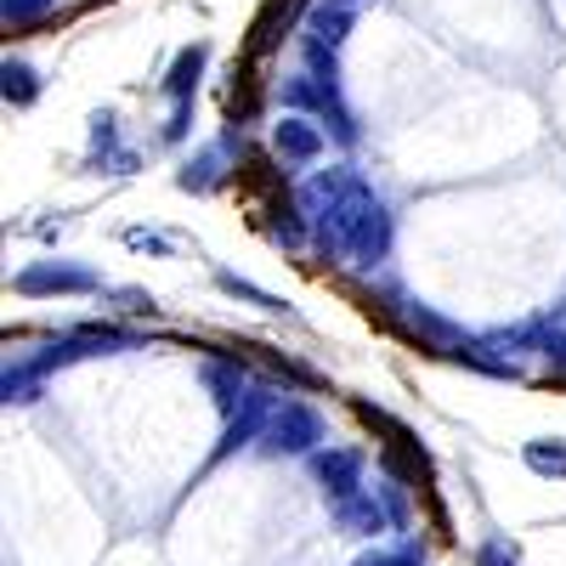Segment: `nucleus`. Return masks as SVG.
<instances>
[{"label": "nucleus", "mask_w": 566, "mask_h": 566, "mask_svg": "<svg viewBox=\"0 0 566 566\" xmlns=\"http://www.w3.org/2000/svg\"><path fill=\"white\" fill-rule=\"evenodd\" d=\"M301 216L312 227V244L328 261L380 266L391 255V205L374 193V181L352 165H328L301 187Z\"/></svg>", "instance_id": "nucleus-1"}, {"label": "nucleus", "mask_w": 566, "mask_h": 566, "mask_svg": "<svg viewBox=\"0 0 566 566\" xmlns=\"http://www.w3.org/2000/svg\"><path fill=\"white\" fill-rule=\"evenodd\" d=\"M142 335L136 328H114V323H91V328H74V335L52 340L45 352H29V357H12L7 374H0V397H7V408L18 402H34L40 386H45V374H57V368H74V363H91V357H114V352H136Z\"/></svg>", "instance_id": "nucleus-2"}, {"label": "nucleus", "mask_w": 566, "mask_h": 566, "mask_svg": "<svg viewBox=\"0 0 566 566\" xmlns=\"http://www.w3.org/2000/svg\"><path fill=\"white\" fill-rule=\"evenodd\" d=\"M317 448H328V419L306 397H283L277 413L266 419L261 442H255L261 459H312Z\"/></svg>", "instance_id": "nucleus-3"}, {"label": "nucleus", "mask_w": 566, "mask_h": 566, "mask_svg": "<svg viewBox=\"0 0 566 566\" xmlns=\"http://www.w3.org/2000/svg\"><path fill=\"white\" fill-rule=\"evenodd\" d=\"M277 97L290 103L295 114L323 119V125L335 130L340 142H357V119H352V108L340 103V80H317L312 69H301V74H290V80L277 85Z\"/></svg>", "instance_id": "nucleus-4"}, {"label": "nucleus", "mask_w": 566, "mask_h": 566, "mask_svg": "<svg viewBox=\"0 0 566 566\" xmlns=\"http://www.w3.org/2000/svg\"><path fill=\"white\" fill-rule=\"evenodd\" d=\"M290 397V391H277L272 380H255L250 386V397L227 413V424H221V442L210 448V464H227L232 453H244V448H255L261 442V431H266V419L277 413V402Z\"/></svg>", "instance_id": "nucleus-5"}, {"label": "nucleus", "mask_w": 566, "mask_h": 566, "mask_svg": "<svg viewBox=\"0 0 566 566\" xmlns=\"http://www.w3.org/2000/svg\"><path fill=\"white\" fill-rule=\"evenodd\" d=\"M18 295H97L103 290V272L97 266H80V261H29L12 277Z\"/></svg>", "instance_id": "nucleus-6"}, {"label": "nucleus", "mask_w": 566, "mask_h": 566, "mask_svg": "<svg viewBox=\"0 0 566 566\" xmlns=\"http://www.w3.org/2000/svg\"><path fill=\"white\" fill-rule=\"evenodd\" d=\"M363 476H368V453H363V448H317V453H312V482H317V493H323L328 504L363 493V488H368Z\"/></svg>", "instance_id": "nucleus-7"}, {"label": "nucleus", "mask_w": 566, "mask_h": 566, "mask_svg": "<svg viewBox=\"0 0 566 566\" xmlns=\"http://www.w3.org/2000/svg\"><path fill=\"white\" fill-rule=\"evenodd\" d=\"M328 148V130L312 119V114H283L272 125V154L277 159H290V165H317Z\"/></svg>", "instance_id": "nucleus-8"}, {"label": "nucleus", "mask_w": 566, "mask_h": 566, "mask_svg": "<svg viewBox=\"0 0 566 566\" xmlns=\"http://www.w3.org/2000/svg\"><path fill=\"white\" fill-rule=\"evenodd\" d=\"M328 510H335V527L352 533V538H380V533L397 527L391 510H386V499H380V488H363V493H352V499H340V504H328Z\"/></svg>", "instance_id": "nucleus-9"}, {"label": "nucleus", "mask_w": 566, "mask_h": 566, "mask_svg": "<svg viewBox=\"0 0 566 566\" xmlns=\"http://www.w3.org/2000/svg\"><path fill=\"white\" fill-rule=\"evenodd\" d=\"M199 380H205V391H210V402L221 408V419L239 408L244 397H250V386H255V374L239 363V357H205L199 363Z\"/></svg>", "instance_id": "nucleus-10"}, {"label": "nucleus", "mask_w": 566, "mask_h": 566, "mask_svg": "<svg viewBox=\"0 0 566 566\" xmlns=\"http://www.w3.org/2000/svg\"><path fill=\"white\" fill-rule=\"evenodd\" d=\"M205 63H210V45H205V40H199V45H181L176 63H170V74H165V97H170V103H193Z\"/></svg>", "instance_id": "nucleus-11"}, {"label": "nucleus", "mask_w": 566, "mask_h": 566, "mask_svg": "<svg viewBox=\"0 0 566 566\" xmlns=\"http://www.w3.org/2000/svg\"><path fill=\"white\" fill-rule=\"evenodd\" d=\"M522 464L544 482H566V437H533L522 442Z\"/></svg>", "instance_id": "nucleus-12"}, {"label": "nucleus", "mask_w": 566, "mask_h": 566, "mask_svg": "<svg viewBox=\"0 0 566 566\" xmlns=\"http://www.w3.org/2000/svg\"><path fill=\"white\" fill-rule=\"evenodd\" d=\"M0 91H7V103H12V108H29V103L40 97V74H34V63L7 57V63H0Z\"/></svg>", "instance_id": "nucleus-13"}, {"label": "nucleus", "mask_w": 566, "mask_h": 566, "mask_svg": "<svg viewBox=\"0 0 566 566\" xmlns=\"http://www.w3.org/2000/svg\"><path fill=\"white\" fill-rule=\"evenodd\" d=\"M352 566H424V544H419V538H402V544H374V549H363Z\"/></svg>", "instance_id": "nucleus-14"}, {"label": "nucleus", "mask_w": 566, "mask_h": 566, "mask_svg": "<svg viewBox=\"0 0 566 566\" xmlns=\"http://www.w3.org/2000/svg\"><path fill=\"white\" fill-rule=\"evenodd\" d=\"M216 283H221L227 295H239V301H255V306H261V312H272V317H283V312H290V301H277V295L255 290V283H250V277H239V272H216Z\"/></svg>", "instance_id": "nucleus-15"}, {"label": "nucleus", "mask_w": 566, "mask_h": 566, "mask_svg": "<svg viewBox=\"0 0 566 566\" xmlns=\"http://www.w3.org/2000/svg\"><path fill=\"white\" fill-rule=\"evenodd\" d=\"M538 357H544L555 374H566V317L538 323Z\"/></svg>", "instance_id": "nucleus-16"}, {"label": "nucleus", "mask_w": 566, "mask_h": 566, "mask_svg": "<svg viewBox=\"0 0 566 566\" xmlns=\"http://www.w3.org/2000/svg\"><path fill=\"white\" fill-rule=\"evenodd\" d=\"M476 566H522V549H515L504 533H488L482 544H476V555H470Z\"/></svg>", "instance_id": "nucleus-17"}, {"label": "nucleus", "mask_w": 566, "mask_h": 566, "mask_svg": "<svg viewBox=\"0 0 566 566\" xmlns=\"http://www.w3.org/2000/svg\"><path fill=\"white\" fill-rule=\"evenodd\" d=\"M52 7H57V0H0V18H7V29H29Z\"/></svg>", "instance_id": "nucleus-18"}, {"label": "nucleus", "mask_w": 566, "mask_h": 566, "mask_svg": "<svg viewBox=\"0 0 566 566\" xmlns=\"http://www.w3.org/2000/svg\"><path fill=\"white\" fill-rule=\"evenodd\" d=\"M380 499H386V510H391V522H397V527H408V504H413V499H408V488L386 476V482H380Z\"/></svg>", "instance_id": "nucleus-19"}, {"label": "nucleus", "mask_w": 566, "mask_h": 566, "mask_svg": "<svg viewBox=\"0 0 566 566\" xmlns=\"http://www.w3.org/2000/svg\"><path fill=\"white\" fill-rule=\"evenodd\" d=\"M187 119H193V103H176L170 108V125H165V142H181L187 136Z\"/></svg>", "instance_id": "nucleus-20"}, {"label": "nucleus", "mask_w": 566, "mask_h": 566, "mask_svg": "<svg viewBox=\"0 0 566 566\" xmlns=\"http://www.w3.org/2000/svg\"><path fill=\"white\" fill-rule=\"evenodd\" d=\"M130 250H165V239H154V232H125Z\"/></svg>", "instance_id": "nucleus-21"}, {"label": "nucleus", "mask_w": 566, "mask_h": 566, "mask_svg": "<svg viewBox=\"0 0 566 566\" xmlns=\"http://www.w3.org/2000/svg\"><path fill=\"white\" fill-rule=\"evenodd\" d=\"M335 7H363V0H335Z\"/></svg>", "instance_id": "nucleus-22"}]
</instances>
